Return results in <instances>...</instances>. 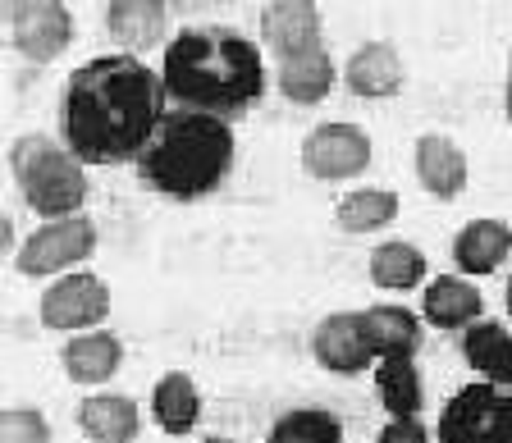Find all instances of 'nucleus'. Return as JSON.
<instances>
[{
  "instance_id": "obj_26",
  "label": "nucleus",
  "mask_w": 512,
  "mask_h": 443,
  "mask_svg": "<svg viewBox=\"0 0 512 443\" xmlns=\"http://www.w3.org/2000/svg\"><path fill=\"white\" fill-rule=\"evenodd\" d=\"M270 443H343V421L330 407H293L270 425Z\"/></svg>"
},
{
  "instance_id": "obj_29",
  "label": "nucleus",
  "mask_w": 512,
  "mask_h": 443,
  "mask_svg": "<svg viewBox=\"0 0 512 443\" xmlns=\"http://www.w3.org/2000/svg\"><path fill=\"white\" fill-rule=\"evenodd\" d=\"M503 106H508V124H512V55H508V96H503Z\"/></svg>"
},
{
  "instance_id": "obj_6",
  "label": "nucleus",
  "mask_w": 512,
  "mask_h": 443,
  "mask_svg": "<svg viewBox=\"0 0 512 443\" xmlns=\"http://www.w3.org/2000/svg\"><path fill=\"white\" fill-rule=\"evenodd\" d=\"M92 247H96V224L87 220V215H69V220H51L32 233L28 243L19 247L14 265H19V275H28V279L60 275V270L74 275V265L87 261Z\"/></svg>"
},
{
  "instance_id": "obj_27",
  "label": "nucleus",
  "mask_w": 512,
  "mask_h": 443,
  "mask_svg": "<svg viewBox=\"0 0 512 443\" xmlns=\"http://www.w3.org/2000/svg\"><path fill=\"white\" fill-rule=\"evenodd\" d=\"M0 443H51V425L32 407H10L0 416Z\"/></svg>"
},
{
  "instance_id": "obj_9",
  "label": "nucleus",
  "mask_w": 512,
  "mask_h": 443,
  "mask_svg": "<svg viewBox=\"0 0 512 443\" xmlns=\"http://www.w3.org/2000/svg\"><path fill=\"white\" fill-rule=\"evenodd\" d=\"M10 28H14V46L37 64L64 55L69 42H74V14L64 10L60 0H23V5H14Z\"/></svg>"
},
{
  "instance_id": "obj_21",
  "label": "nucleus",
  "mask_w": 512,
  "mask_h": 443,
  "mask_svg": "<svg viewBox=\"0 0 512 443\" xmlns=\"http://www.w3.org/2000/svg\"><path fill=\"white\" fill-rule=\"evenodd\" d=\"M421 306H426L430 325L467 329V325H476V316H480V293H476V284H467L462 275H439L435 284L426 288Z\"/></svg>"
},
{
  "instance_id": "obj_12",
  "label": "nucleus",
  "mask_w": 512,
  "mask_h": 443,
  "mask_svg": "<svg viewBox=\"0 0 512 443\" xmlns=\"http://www.w3.org/2000/svg\"><path fill=\"white\" fill-rule=\"evenodd\" d=\"M416 179L430 197L453 201L462 188H467V156L458 151L453 138H439V133H426L416 138Z\"/></svg>"
},
{
  "instance_id": "obj_3",
  "label": "nucleus",
  "mask_w": 512,
  "mask_h": 443,
  "mask_svg": "<svg viewBox=\"0 0 512 443\" xmlns=\"http://www.w3.org/2000/svg\"><path fill=\"white\" fill-rule=\"evenodd\" d=\"M234 128L229 119L197 115V110H165L138 156V174L151 192L174 201H197L215 192L234 169Z\"/></svg>"
},
{
  "instance_id": "obj_7",
  "label": "nucleus",
  "mask_w": 512,
  "mask_h": 443,
  "mask_svg": "<svg viewBox=\"0 0 512 443\" xmlns=\"http://www.w3.org/2000/svg\"><path fill=\"white\" fill-rule=\"evenodd\" d=\"M366 165H371V138L357 124H320L302 142V169L311 179L343 183L366 174Z\"/></svg>"
},
{
  "instance_id": "obj_22",
  "label": "nucleus",
  "mask_w": 512,
  "mask_h": 443,
  "mask_svg": "<svg viewBox=\"0 0 512 443\" xmlns=\"http://www.w3.org/2000/svg\"><path fill=\"white\" fill-rule=\"evenodd\" d=\"M151 416L165 434H192L202 421V393L188 375H165V380L151 389Z\"/></svg>"
},
{
  "instance_id": "obj_24",
  "label": "nucleus",
  "mask_w": 512,
  "mask_h": 443,
  "mask_svg": "<svg viewBox=\"0 0 512 443\" xmlns=\"http://www.w3.org/2000/svg\"><path fill=\"white\" fill-rule=\"evenodd\" d=\"M371 279L380 288H389V293H407V288H416L421 279H426V256H421V247L412 243H380L371 252Z\"/></svg>"
},
{
  "instance_id": "obj_20",
  "label": "nucleus",
  "mask_w": 512,
  "mask_h": 443,
  "mask_svg": "<svg viewBox=\"0 0 512 443\" xmlns=\"http://www.w3.org/2000/svg\"><path fill=\"white\" fill-rule=\"evenodd\" d=\"M334 78H339V69H334L330 51L320 46V51H307V55H293V60L279 64V92L288 96V101H298V106H316V101H325L334 87Z\"/></svg>"
},
{
  "instance_id": "obj_30",
  "label": "nucleus",
  "mask_w": 512,
  "mask_h": 443,
  "mask_svg": "<svg viewBox=\"0 0 512 443\" xmlns=\"http://www.w3.org/2000/svg\"><path fill=\"white\" fill-rule=\"evenodd\" d=\"M508 316H512V279H508Z\"/></svg>"
},
{
  "instance_id": "obj_25",
  "label": "nucleus",
  "mask_w": 512,
  "mask_h": 443,
  "mask_svg": "<svg viewBox=\"0 0 512 443\" xmlns=\"http://www.w3.org/2000/svg\"><path fill=\"white\" fill-rule=\"evenodd\" d=\"M398 215V197L384 188H357L334 206V220H339L343 233H375L384 224H394Z\"/></svg>"
},
{
  "instance_id": "obj_23",
  "label": "nucleus",
  "mask_w": 512,
  "mask_h": 443,
  "mask_svg": "<svg viewBox=\"0 0 512 443\" xmlns=\"http://www.w3.org/2000/svg\"><path fill=\"white\" fill-rule=\"evenodd\" d=\"M375 389H380V402L389 407V416H416L421 402H426V389H421V375H416L412 357H380Z\"/></svg>"
},
{
  "instance_id": "obj_5",
  "label": "nucleus",
  "mask_w": 512,
  "mask_h": 443,
  "mask_svg": "<svg viewBox=\"0 0 512 443\" xmlns=\"http://www.w3.org/2000/svg\"><path fill=\"white\" fill-rule=\"evenodd\" d=\"M439 443H512V389L467 384L439 412Z\"/></svg>"
},
{
  "instance_id": "obj_18",
  "label": "nucleus",
  "mask_w": 512,
  "mask_h": 443,
  "mask_svg": "<svg viewBox=\"0 0 512 443\" xmlns=\"http://www.w3.org/2000/svg\"><path fill=\"white\" fill-rule=\"evenodd\" d=\"M165 23H170V14L156 0H119V5L106 10V32L124 46V55H138L142 46H156L165 37Z\"/></svg>"
},
{
  "instance_id": "obj_15",
  "label": "nucleus",
  "mask_w": 512,
  "mask_h": 443,
  "mask_svg": "<svg viewBox=\"0 0 512 443\" xmlns=\"http://www.w3.org/2000/svg\"><path fill=\"white\" fill-rule=\"evenodd\" d=\"M60 361H64V375H69V380L83 384V389H92V384H106L119 370V361H124V343H119L115 334H78V338L64 343Z\"/></svg>"
},
{
  "instance_id": "obj_1",
  "label": "nucleus",
  "mask_w": 512,
  "mask_h": 443,
  "mask_svg": "<svg viewBox=\"0 0 512 443\" xmlns=\"http://www.w3.org/2000/svg\"><path fill=\"white\" fill-rule=\"evenodd\" d=\"M165 119V83L138 55H96L78 64L60 101L64 147L83 165H124L147 151Z\"/></svg>"
},
{
  "instance_id": "obj_14",
  "label": "nucleus",
  "mask_w": 512,
  "mask_h": 443,
  "mask_svg": "<svg viewBox=\"0 0 512 443\" xmlns=\"http://www.w3.org/2000/svg\"><path fill=\"white\" fill-rule=\"evenodd\" d=\"M343 83L357 96H394L403 87V55L389 42H366L343 64Z\"/></svg>"
},
{
  "instance_id": "obj_11",
  "label": "nucleus",
  "mask_w": 512,
  "mask_h": 443,
  "mask_svg": "<svg viewBox=\"0 0 512 443\" xmlns=\"http://www.w3.org/2000/svg\"><path fill=\"white\" fill-rule=\"evenodd\" d=\"M261 42L279 55V64L320 51V10L307 0H275L261 10Z\"/></svg>"
},
{
  "instance_id": "obj_10",
  "label": "nucleus",
  "mask_w": 512,
  "mask_h": 443,
  "mask_svg": "<svg viewBox=\"0 0 512 443\" xmlns=\"http://www.w3.org/2000/svg\"><path fill=\"white\" fill-rule=\"evenodd\" d=\"M311 357H316L325 370H334V375H362L375 357L371 343H366L362 316L339 311V316L320 320L316 334H311Z\"/></svg>"
},
{
  "instance_id": "obj_2",
  "label": "nucleus",
  "mask_w": 512,
  "mask_h": 443,
  "mask_svg": "<svg viewBox=\"0 0 512 443\" xmlns=\"http://www.w3.org/2000/svg\"><path fill=\"white\" fill-rule=\"evenodd\" d=\"M160 83H165V96L174 101V110L229 119L261 101L266 60H261L256 42H247L238 28L202 23V28H183L165 46Z\"/></svg>"
},
{
  "instance_id": "obj_28",
  "label": "nucleus",
  "mask_w": 512,
  "mask_h": 443,
  "mask_svg": "<svg viewBox=\"0 0 512 443\" xmlns=\"http://www.w3.org/2000/svg\"><path fill=\"white\" fill-rule=\"evenodd\" d=\"M375 443H430L426 425L416 421V416H394V421L380 430V439Z\"/></svg>"
},
{
  "instance_id": "obj_4",
  "label": "nucleus",
  "mask_w": 512,
  "mask_h": 443,
  "mask_svg": "<svg viewBox=\"0 0 512 443\" xmlns=\"http://www.w3.org/2000/svg\"><path fill=\"white\" fill-rule=\"evenodd\" d=\"M10 169L23 188L32 215L42 220H69L83 211L87 201V174L83 160H74V151L60 147L46 133H23L10 147Z\"/></svg>"
},
{
  "instance_id": "obj_19",
  "label": "nucleus",
  "mask_w": 512,
  "mask_h": 443,
  "mask_svg": "<svg viewBox=\"0 0 512 443\" xmlns=\"http://www.w3.org/2000/svg\"><path fill=\"white\" fill-rule=\"evenodd\" d=\"M362 329L375 357H412L421 348V320L407 306H371L362 316Z\"/></svg>"
},
{
  "instance_id": "obj_16",
  "label": "nucleus",
  "mask_w": 512,
  "mask_h": 443,
  "mask_svg": "<svg viewBox=\"0 0 512 443\" xmlns=\"http://www.w3.org/2000/svg\"><path fill=\"white\" fill-rule=\"evenodd\" d=\"M78 425L96 443H128V439H138L142 416H138V402L124 398V393H92L78 407Z\"/></svg>"
},
{
  "instance_id": "obj_13",
  "label": "nucleus",
  "mask_w": 512,
  "mask_h": 443,
  "mask_svg": "<svg viewBox=\"0 0 512 443\" xmlns=\"http://www.w3.org/2000/svg\"><path fill=\"white\" fill-rule=\"evenodd\" d=\"M512 256V229L503 220H471L453 238V261L462 275H494Z\"/></svg>"
},
{
  "instance_id": "obj_8",
  "label": "nucleus",
  "mask_w": 512,
  "mask_h": 443,
  "mask_svg": "<svg viewBox=\"0 0 512 443\" xmlns=\"http://www.w3.org/2000/svg\"><path fill=\"white\" fill-rule=\"evenodd\" d=\"M110 316V288L96 275H74L55 279L42 297V325L46 329H64V334H78V329H92Z\"/></svg>"
},
{
  "instance_id": "obj_31",
  "label": "nucleus",
  "mask_w": 512,
  "mask_h": 443,
  "mask_svg": "<svg viewBox=\"0 0 512 443\" xmlns=\"http://www.w3.org/2000/svg\"><path fill=\"white\" fill-rule=\"evenodd\" d=\"M206 443H234V439H206Z\"/></svg>"
},
{
  "instance_id": "obj_17",
  "label": "nucleus",
  "mask_w": 512,
  "mask_h": 443,
  "mask_svg": "<svg viewBox=\"0 0 512 443\" xmlns=\"http://www.w3.org/2000/svg\"><path fill=\"white\" fill-rule=\"evenodd\" d=\"M462 357L490 384L512 389V329L508 325H499V320H476V325H467V334H462Z\"/></svg>"
}]
</instances>
